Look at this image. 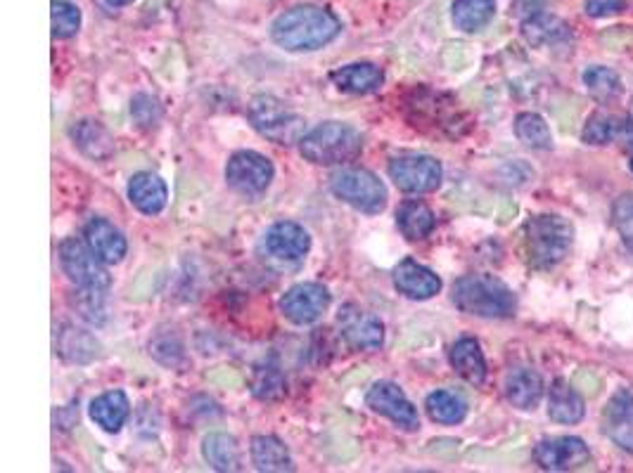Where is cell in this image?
I'll use <instances>...</instances> for the list:
<instances>
[{
  "instance_id": "35",
  "label": "cell",
  "mask_w": 633,
  "mask_h": 473,
  "mask_svg": "<svg viewBox=\"0 0 633 473\" xmlns=\"http://www.w3.org/2000/svg\"><path fill=\"white\" fill-rule=\"evenodd\" d=\"M584 84L588 93L598 100H615L622 95V78L607 67H591L584 74Z\"/></svg>"
},
{
  "instance_id": "24",
  "label": "cell",
  "mask_w": 633,
  "mask_h": 473,
  "mask_svg": "<svg viewBox=\"0 0 633 473\" xmlns=\"http://www.w3.org/2000/svg\"><path fill=\"white\" fill-rule=\"evenodd\" d=\"M522 36L529 46L544 48V46H558L572 38L570 26L555 15H546V12H536L529 20L522 22Z\"/></svg>"
},
{
  "instance_id": "30",
  "label": "cell",
  "mask_w": 633,
  "mask_h": 473,
  "mask_svg": "<svg viewBox=\"0 0 633 473\" xmlns=\"http://www.w3.org/2000/svg\"><path fill=\"white\" fill-rule=\"evenodd\" d=\"M202 455L206 464L216 471H240L242 455L238 440L228 433H210L202 443Z\"/></svg>"
},
{
  "instance_id": "5",
  "label": "cell",
  "mask_w": 633,
  "mask_h": 473,
  "mask_svg": "<svg viewBox=\"0 0 633 473\" xmlns=\"http://www.w3.org/2000/svg\"><path fill=\"white\" fill-rule=\"evenodd\" d=\"M248 118L256 133L276 144H296L306 136L304 116L296 114L288 102L274 95L254 98L248 110Z\"/></svg>"
},
{
  "instance_id": "39",
  "label": "cell",
  "mask_w": 633,
  "mask_h": 473,
  "mask_svg": "<svg viewBox=\"0 0 633 473\" xmlns=\"http://www.w3.org/2000/svg\"><path fill=\"white\" fill-rule=\"evenodd\" d=\"M624 8V0H586V12L591 17H610Z\"/></svg>"
},
{
  "instance_id": "15",
  "label": "cell",
  "mask_w": 633,
  "mask_h": 473,
  "mask_svg": "<svg viewBox=\"0 0 633 473\" xmlns=\"http://www.w3.org/2000/svg\"><path fill=\"white\" fill-rule=\"evenodd\" d=\"M394 286L398 289V294H404L406 298L428 301L442 292V280L436 278V272L425 268L422 263L404 258L394 268Z\"/></svg>"
},
{
  "instance_id": "21",
  "label": "cell",
  "mask_w": 633,
  "mask_h": 473,
  "mask_svg": "<svg viewBox=\"0 0 633 473\" xmlns=\"http://www.w3.org/2000/svg\"><path fill=\"white\" fill-rule=\"evenodd\" d=\"M69 136L74 140L76 148L84 156L93 162H107L114 154V138L110 136V130L93 118H84V122L74 124Z\"/></svg>"
},
{
  "instance_id": "41",
  "label": "cell",
  "mask_w": 633,
  "mask_h": 473,
  "mask_svg": "<svg viewBox=\"0 0 633 473\" xmlns=\"http://www.w3.org/2000/svg\"><path fill=\"white\" fill-rule=\"evenodd\" d=\"M107 5H112V8H122V5H128V3H134V0H105Z\"/></svg>"
},
{
  "instance_id": "13",
  "label": "cell",
  "mask_w": 633,
  "mask_h": 473,
  "mask_svg": "<svg viewBox=\"0 0 633 473\" xmlns=\"http://www.w3.org/2000/svg\"><path fill=\"white\" fill-rule=\"evenodd\" d=\"M534 462L546 471H572L591 462L588 445L574 436L541 440L534 448Z\"/></svg>"
},
{
  "instance_id": "20",
  "label": "cell",
  "mask_w": 633,
  "mask_h": 473,
  "mask_svg": "<svg viewBox=\"0 0 633 473\" xmlns=\"http://www.w3.org/2000/svg\"><path fill=\"white\" fill-rule=\"evenodd\" d=\"M584 140L588 144L619 142L622 148H633V118L615 114H596L584 126Z\"/></svg>"
},
{
  "instance_id": "28",
  "label": "cell",
  "mask_w": 633,
  "mask_h": 473,
  "mask_svg": "<svg viewBox=\"0 0 633 473\" xmlns=\"http://www.w3.org/2000/svg\"><path fill=\"white\" fill-rule=\"evenodd\" d=\"M396 226L402 230V234L410 242H420L425 237H430L436 228V218L432 214V208L418 202V200H408L396 212Z\"/></svg>"
},
{
  "instance_id": "23",
  "label": "cell",
  "mask_w": 633,
  "mask_h": 473,
  "mask_svg": "<svg viewBox=\"0 0 633 473\" xmlns=\"http://www.w3.org/2000/svg\"><path fill=\"white\" fill-rule=\"evenodd\" d=\"M128 414H131V402L124 391H107L90 402V419L107 433H119Z\"/></svg>"
},
{
  "instance_id": "9",
  "label": "cell",
  "mask_w": 633,
  "mask_h": 473,
  "mask_svg": "<svg viewBox=\"0 0 633 473\" xmlns=\"http://www.w3.org/2000/svg\"><path fill=\"white\" fill-rule=\"evenodd\" d=\"M274 176L276 168L268 156L252 150L236 152L226 164L228 186L242 196H262L274 182Z\"/></svg>"
},
{
  "instance_id": "18",
  "label": "cell",
  "mask_w": 633,
  "mask_h": 473,
  "mask_svg": "<svg viewBox=\"0 0 633 473\" xmlns=\"http://www.w3.org/2000/svg\"><path fill=\"white\" fill-rule=\"evenodd\" d=\"M605 431L619 448L633 455V393L619 391L617 396L607 402L605 410Z\"/></svg>"
},
{
  "instance_id": "6",
  "label": "cell",
  "mask_w": 633,
  "mask_h": 473,
  "mask_svg": "<svg viewBox=\"0 0 633 473\" xmlns=\"http://www.w3.org/2000/svg\"><path fill=\"white\" fill-rule=\"evenodd\" d=\"M330 190L340 202L349 204L360 214H382L387 206L384 182L366 168H342L330 178Z\"/></svg>"
},
{
  "instance_id": "26",
  "label": "cell",
  "mask_w": 633,
  "mask_h": 473,
  "mask_svg": "<svg viewBox=\"0 0 633 473\" xmlns=\"http://www.w3.org/2000/svg\"><path fill=\"white\" fill-rule=\"evenodd\" d=\"M548 414L558 424H577L584 419V400H581L574 384L565 379H555L548 393Z\"/></svg>"
},
{
  "instance_id": "29",
  "label": "cell",
  "mask_w": 633,
  "mask_h": 473,
  "mask_svg": "<svg viewBox=\"0 0 633 473\" xmlns=\"http://www.w3.org/2000/svg\"><path fill=\"white\" fill-rule=\"evenodd\" d=\"M55 353L67 362L86 365L98 358L100 344L96 341V336H90L84 330H76V327H62V332H58L55 336Z\"/></svg>"
},
{
  "instance_id": "38",
  "label": "cell",
  "mask_w": 633,
  "mask_h": 473,
  "mask_svg": "<svg viewBox=\"0 0 633 473\" xmlns=\"http://www.w3.org/2000/svg\"><path fill=\"white\" fill-rule=\"evenodd\" d=\"M612 220L617 232L622 234L629 252L633 254V194L619 196L612 208Z\"/></svg>"
},
{
  "instance_id": "17",
  "label": "cell",
  "mask_w": 633,
  "mask_h": 473,
  "mask_svg": "<svg viewBox=\"0 0 633 473\" xmlns=\"http://www.w3.org/2000/svg\"><path fill=\"white\" fill-rule=\"evenodd\" d=\"M330 81L338 86L342 93L349 95H370L375 90H380L384 84V72L378 64L370 62H354L346 64V67L334 69L330 74Z\"/></svg>"
},
{
  "instance_id": "8",
  "label": "cell",
  "mask_w": 633,
  "mask_h": 473,
  "mask_svg": "<svg viewBox=\"0 0 633 473\" xmlns=\"http://www.w3.org/2000/svg\"><path fill=\"white\" fill-rule=\"evenodd\" d=\"M444 168L428 154H398L390 162V178L406 194H428L442 186Z\"/></svg>"
},
{
  "instance_id": "3",
  "label": "cell",
  "mask_w": 633,
  "mask_h": 473,
  "mask_svg": "<svg viewBox=\"0 0 633 473\" xmlns=\"http://www.w3.org/2000/svg\"><path fill=\"white\" fill-rule=\"evenodd\" d=\"M574 244L572 222L562 216H534L524 226V254L532 268L548 270L570 254Z\"/></svg>"
},
{
  "instance_id": "34",
  "label": "cell",
  "mask_w": 633,
  "mask_h": 473,
  "mask_svg": "<svg viewBox=\"0 0 633 473\" xmlns=\"http://www.w3.org/2000/svg\"><path fill=\"white\" fill-rule=\"evenodd\" d=\"M515 136L524 142L527 148L532 150H550L553 148V136L550 128L544 122V116L524 112L518 118H515Z\"/></svg>"
},
{
  "instance_id": "7",
  "label": "cell",
  "mask_w": 633,
  "mask_h": 473,
  "mask_svg": "<svg viewBox=\"0 0 633 473\" xmlns=\"http://www.w3.org/2000/svg\"><path fill=\"white\" fill-rule=\"evenodd\" d=\"M60 263L67 278L79 289H102L107 292L112 278L105 270L107 263H102L93 248L86 244V240H76V237H67L60 244Z\"/></svg>"
},
{
  "instance_id": "32",
  "label": "cell",
  "mask_w": 633,
  "mask_h": 473,
  "mask_svg": "<svg viewBox=\"0 0 633 473\" xmlns=\"http://www.w3.org/2000/svg\"><path fill=\"white\" fill-rule=\"evenodd\" d=\"M428 414L436 424H460L468 417V402H465L458 393L451 391H434L425 400Z\"/></svg>"
},
{
  "instance_id": "19",
  "label": "cell",
  "mask_w": 633,
  "mask_h": 473,
  "mask_svg": "<svg viewBox=\"0 0 633 473\" xmlns=\"http://www.w3.org/2000/svg\"><path fill=\"white\" fill-rule=\"evenodd\" d=\"M128 200L145 216H157L169 202V190L157 174H136L128 182Z\"/></svg>"
},
{
  "instance_id": "12",
  "label": "cell",
  "mask_w": 633,
  "mask_h": 473,
  "mask_svg": "<svg viewBox=\"0 0 633 473\" xmlns=\"http://www.w3.org/2000/svg\"><path fill=\"white\" fill-rule=\"evenodd\" d=\"M330 308V292L318 282H302L280 298V312L294 324H314Z\"/></svg>"
},
{
  "instance_id": "40",
  "label": "cell",
  "mask_w": 633,
  "mask_h": 473,
  "mask_svg": "<svg viewBox=\"0 0 633 473\" xmlns=\"http://www.w3.org/2000/svg\"><path fill=\"white\" fill-rule=\"evenodd\" d=\"M600 386H603V381H600V376L596 372H593V370H581L574 376V388L588 393V396H598Z\"/></svg>"
},
{
  "instance_id": "25",
  "label": "cell",
  "mask_w": 633,
  "mask_h": 473,
  "mask_svg": "<svg viewBox=\"0 0 633 473\" xmlns=\"http://www.w3.org/2000/svg\"><path fill=\"white\" fill-rule=\"evenodd\" d=\"M250 455L256 471L264 473L294 471L290 450L286 448V443L276 436H254L250 445Z\"/></svg>"
},
{
  "instance_id": "1",
  "label": "cell",
  "mask_w": 633,
  "mask_h": 473,
  "mask_svg": "<svg viewBox=\"0 0 633 473\" xmlns=\"http://www.w3.org/2000/svg\"><path fill=\"white\" fill-rule=\"evenodd\" d=\"M340 31V20L318 5H294L270 24L274 43L288 52H316L332 43Z\"/></svg>"
},
{
  "instance_id": "11",
  "label": "cell",
  "mask_w": 633,
  "mask_h": 473,
  "mask_svg": "<svg viewBox=\"0 0 633 473\" xmlns=\"http://www.w3.org/2000/svg\"><path fill=\"white\" fill-rule=\"evenodd\" d=\"M340 334L344 344L354 350H378L384 341V324L372 312L346 304L338 315Z\"/></svg>"
},
{
  "instance_id": "10",
  "label": "cell",
  "mask_w": 633,
  "mask_h": 473,
  "mask_svg": "<svg viewBox=\"0 0 633 473\" xmlns=\"http://www.w3.org/2000/svg\"><path fill=\"white\" fill-rule=\"evenodd\" d=\"M366 405L372 412L390 419L402 431H418L420 417L413 402L406 398V393L392 381H378L366 396Z\"/></svg>"
},
{
  "instance_id": "33",
  "label": "cell",
  "mask_w": 633,
  "mask_h": 473,
  "mask_svg": "<svg viewBox=\"0 0 633 473\" xmlns=\"http://www.w3.org/2000/svg\"><path fill=\"white\" fill-rule=\"evenodd\" d=\"M250 386H252L254 396L259 400H280L288 393V381H286V376H282L280 367L270 365V362L254 367Z\"/></svg>"
},
{
  "instance_id": "22",
  "label": "cell",
  "mask_w": 633,
  "mask_h": 473,
  "mask_svg": "<svg viewBox=\"0 0 633 473\" xmlns=\"http://www.w3.org/2000/svg\"><path fill=\"white\" fill-rule=\"evenodd\" d=\"M451 367L468 381L472 386H482L484 379H486V360H484V353L482 346L477 338H458L454 348H451Z\"/></svg>"
},
{
  "instance_id": "16",
  "label": "cell",
  "mask_w": 633,
  "mask_h": 473,
  "mask_svg": "<svg viewBox=\"0 0 633 473\" xmlns=\"http://www.w3.org/2000/svg\"><path fill=\"white\" fill-rule=\"evenodd\" d=\"M84 240L90 248H93V254L102 263H107V266L122 263L126 252H128L124 232L119 228H114L112 222L105 218L88 220L86 228H84Z\"/></svg>"
},
{
  "instance_id": "27",
  "label": "cell",
  "mask_w": 633,
  "mask_h": 473,
  "mask_svg": "<svg viewBox=\"0 0 633 473\" xmlns=\"http://www.w3.org/2000/svg\"><path fill=\"white\" fill-rule=\"evenodd\" d=\"M506 396L520 410H534L544 398V379L529 367L512 370L506 379Z\"/></svg>"
},
{
  "instance_id": "31",
  "label": "cell",
  "mask_w": 633,
  "mask_h": 473,
  "mask_svg": "<svg viewBox=\"0 0 633 473\" xmlns=\"http://www.w3.org/2000/svg\"><path fill=\"white\" fill-rule=\"evenodd\" d=\"M496 3L494 0H456L451 8V20H454L456 29L465 34H474L484 29V26L494 20Z\"/></svg>"
},
{
  "instance_id": "14",
  "label": "cell",
  "mask_w": 633,
  "mask_h": 473,
  "mask_svg": "<svg viewBox=\"0 0 633 473\" xmlns=\"http://www.w3.org/2000/svg\"><path fill=\"white\" fill-rule=\"evenodd\" d=\"M264 246L266 252L278 260L296 263L308 254V248H312V234H308L300 222L278 220L268 228L264 237Z\"/></svg>"
},
{
  "instance_id": "2",
  "label": "cell",
  "mask_w": 633,
  "mask_h": 473,
  "mask_svg": "<svg viewBox=\"0 0 633 473\" xmlns=\"http://www.w3.org/2000/svg\"><path fill=\"white\" fill-rule=\"evenodd\" d=\"M451 298H454L456 308H460L463 312L489 320L512 318L515 308H518V301H515L510 286L503 284L498 278H491V274H468V278H460L454 284Z\"/></svg>"
},
{
  "instance_id": "36",
  "label": "cell",
  "mask_w": 633,
  "mask_h": 473,
  "mask_svg": "<svg viewBox=\"0 0 633 473\" xmlns=\"http://www.w3.org/2000/svg\"><path fill=\"white\" fill-rule=\"evenodd\" d=\"M53 36L72 38L81 26V10L67 3V0H53Z\"/></svg>"
},
{
  "instance_id": "37",
  "label": "cell",
  "mask_w": 633,
  "mask_h": 473,
  "mask_svg": "<svg viewBox=\"0 0 633 473\" xmlns=\"http://www.w3.org/2000/svg\"><path fill=\"white\" fill-rule=\"evenodd\" d=\"M131 116L140 128H145V130L157 128L162 122V104L152 95L140 93L131 102Z\"/></svg>"
},
{
  "instance_id": "42",
  "label": "cell",
  "mask_w": 633,
  "mask_h": 473,
  "mask_svg": "<svg viewBox=\"0 0 633 473\" xmlns=\"http://www.w3.org/2000/svg\"><path fill=\"white\" fill-rule=\"evenodd\" d=\"M631 170H633V159H631Z\"/></svg>"
},
{
  "instance_id": "4",
  "label": "cell",
  "mask_w": 633,
  "mask_h": 473,
  "mask_svg": "<svg viewBox=\"0 0 633 473\" xmlns=\"http://www.w3.org/2000/svg\"><path fill=\"white\" fill-rule=\"evenodd\" d=\"M364 150L358 130L342 122H326L302 138L300 152L306 162L318 166H340L354 162Z\"/></svg>"
}]
</instances>
